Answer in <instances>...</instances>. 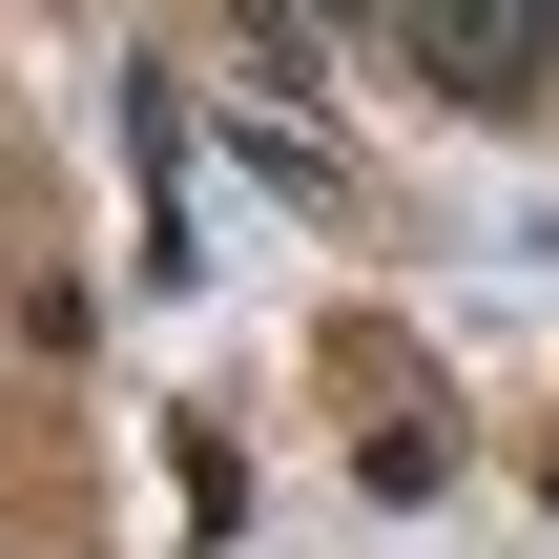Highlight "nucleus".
<instances>
[{
	"mask_svg": "<svg viewBox=\"0 0 559 559\" xmlns=\"http://www.w3.org/2000/svg\"><path fill=\"white\" fill-rule=\"evenodd\" d=\"M415 83H436V104H539L559 83V21L539 0H415Z\"/></svg>",
	"mask_w": 559,
	"mask_h": 559,
	"instance_id": "obj_1",
	"label": "nucleus"
}]
</instances>
